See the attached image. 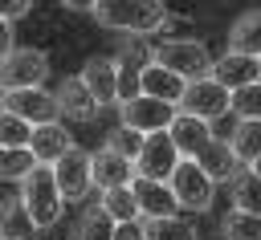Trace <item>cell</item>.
<instances>
[{
	"instance_id": "cell-33",
	"label": "cell",
	"mask_w": 261,
	"mask_h": 240,
	"mask_svg": "<svg viewBox=\"0 0 261 240\" xmlns=\"http://www.w3.org/2000/svg\"><path fill=\"white\" fill-rule=\"evenodd\" d=\"M29 8H33V0H0V16L4 20H20Z\"/></svg>"
},
{
	"instance_id": "cell-11",
	"label": "cell",
	"mask_w": 261,
	"mask_h": 240,
	"mask_svg": "<svg viewBox=\"0 0 261 240\" xmlns=\"http://www.w3.org/2000/svg\"><path fill=\"white\" fill-rule=\"evenodd\" d=\"M167 134H171V142H175V151H179V159H196L200 151H204V142L212 138V126L204 122V118H196V114H175L171 122H167Z\"/></svg>"
},
{
	"instance_id": "cell-5",
	"label": "cell",
	"mask_w": 261,
	"mask_h": 240,
	"mask_svg": "<svg viewBox=\"0 0 261 240\" xmlns=\"http://www.w3.org/2000/svg\"><path fill=\"white\" fill-rule=\"evenodd\" d=\"M49 77V57L41 49H12L0 61V89H29Z\"/></svg>"
},
{
	"instance_id": "cell-26",
	"label": "cell",
	"mask_w": 261,
	"mask_h": 240,
	"mask_svg": "<svg viewBox=\"0 0 261 240\" xmlns=\"http://www.w3.org/2000/svg\"><path fill=\"white\" fill-rule=\"evenodd\" d=\"M220 228H224L228 240H261V212H241V207H232Z\"/></svg>"
},
{
	"instance_id": "cell-25",
	"label": "cell",
	"mask_w": 261,
	"mask_h": 240,
	"mask_svg": "<svg viewBox=\"0 0 261 240\" xmlns=\"http://www.w3.org/2000/svg\"><path fill=\"white\" fill-rule=\"evenodd\" d=\"M143 240H196V228L179 216H155L143 224Z\"/></svg>"
},
{
	"instance_id": "cell-22",
	"label": "cell",
	"mask_w": 261,
	"mask_h": 240,
	"mask_svg": "<svg viewBox=\"0 0 261 240\" xmlns=\"http://www.w3.org/2000/svg\"><path fill=\"white\" fill-rule=\"evenodd\" d=\"M228 151L237 155V163H253L261 155V118H241L228 134Z\"/></svg>"
},
{
	"instance_id": "cell-9",
	"label": "cell",
	"mask_w": 261,
	"mask_h": 240,
	"mask_svg": "<svg viewBox=\"0 0 261 240\" xmlns=\"http://www.w3.org/2000/svg\"><path fill=\"white\" fill-rule=\"evenodd\" d=\"M118 106H122V126L143 130V134H151V130H167V122L175 118V106L163 102V98H151V94H135V98L118 102Z\"/></svg>"
},
{
	"instance_id": "cell-28",
	"label": "cell",
	"mask_w": 261,
	"mask_h": 240,
	"mask_svg": "<svg viewBox=\"0 0 261 240\" xmlns=\"http://www.w3.org/2000/svg\"><path fill=\"white\" fill-rule=\"evenodd\" d=\"M102 207L122 224V220H135L139 216V203H135V191H130V183H122V187H106V195H102Z\"/></svg>"
},
{
	"instance_id": "cell-38",
	"label": "cell",
	"mask_w": 261,
	"mask_h": 240,
	"mask_svg": "<svg viewBox=\"0 0 261 240\" xmlns=\"http://www.w3.org/2000/svg\"><path fill=\"white\" fill-rule=\"evenodd\" d=\"M0 98H4V89H0Z\"/></svg>"
},
{
	"instance_id": "cell-12",
	"label": "cell",
	"mask_w": 261,
	"mask_h": 240,
	"mask_svg": "<svg viewBox=\"0 0 261 240\" xmlns=\"http://www.w3.org/2000/svg\"><path fill=\"white\" fill-rule=\"evenodd\" d=\"M90 175H94V187H122V183H130V175H135V159H126V155H118L110 142L98 151V155H90Z\"/></svg>"
},
{
	"instance_id": "cell-31",
	"label": "cell",
	"mask_w": 261,
	"mask_h": 240,
	"mask_svg": "<svg viewBox=\"0 0 261 240\" xmlns=\"http://www.w3.org/2000/svg\"><path fill=\"white\" fill-rule=\"evenodd\" d=\"M114 65H118V102H126L139 94V65L130 61H114Z\"/></svg>"
},
{
	"instance_id": "cell-14",
	"label": "cell",
	"mask_w": 261,
	"mask_h": 240,
	"mask_svg": "<svg viewBox=\"0 0 261 240\" xmlns=\"http://www.w3.org/2000/svg\"><path fill=\"white\" fill-rule=\"evenodd\" d=\"M82 81H86V89L94 94L98 106L118 102V65L110 57H90L86 69H82Z\"/></svg>"
},
{
	"instance_id": "cell-17",
	"label": "cell",
	"mask_w": 261,
	"mask_h": 240,
	"mask_svg": "<svg viewBox=\"0 0 261 240\" xmlns=\"http://www.w3.org/2000/svg\"><path fill=\"white\" fill-rule=\"evenodd\" d=\"M139 94H151V98H163V102L179 106L184 77L171 73V69H163V65H155V61H147V65L139 69Z\"/></svg>"
},
{
	"instance_id": "cell-35",
	"label": "cell",
	"mask_w": 261,
	"mask_h": 240,
	"mask_svg": "<svg viewBox=\"0 0 261 240\" xmlns=\"http://www.w3.org/2000/svg\"><path fill=\"white\" fill-rule=\"evenodd\" d=\"M65 8H73V12H90L94 8V0H61Z\"/></svg>"
},
{
	"instance_id": "cell-34",
	"label": "cell",
	"mask_w": 261,
	"mask_h": 240,
	"mask_svg": "<svg viewBox=\"0 0 261 240\" xmlns=\"http://www.w3.org/2000/svg\"><path fill=\"white\" fill-rule=\"evenodd\" d=\"M12 53V20H4L0 16V61Z\"/></svg>"
},
{
	"instance_id": "cell-4",
	"label": "cell",
	"mask_w": 261,
	"mask_h": 240,
	"mask_svg": "<svg viewBox=\"0 0 261 240\" xmlns=\"http://www.w3.org/2000/svg\"><path fill=\"white\" fill-rule=\"evenodd\" d=\"M167 187H171L175 203L188 207V212H208L212 207V179L200 171L196 159H179L167 175Z\"/></svg>"
},
{
	"instance_id": "cell-8",
	"label": "cell",
	"mask_w": 261,
	"mask_h": 240,
	"mask_svg": "<svg viewBox=\"0 0 261 240\" xmlns=\"http://www.w3.org/2000/svg\"><path fill=\"white\" fill-rule=\"evenodd\" d=\"M0 106H4V110H12V114H20V118H24V122H33V126H41V122H57V114H61L57 94H49L45 85H29V89H4Z\"/></svg>"
},
{
	"instance_id": "cell-1",
	"label": "cell",
	"mask_w": 261,
	"mask_h": 240,
	"mask_svg": "<svg viewBox=\"0 0 261 240\" xmlns=\"http://www.w3.org/2000/svg\"><path fill=\"white\" fill-rule=\"evenodd\" d=\"M94 20L114 33H155L167 16L163 0H94Z\"/></svg>"
},
{
	"instance_id": "cell-24",
	"label": "cell",
	"mask_w": 261,
	"mask_h": 240,
	"mask_svg": "<svg viewBox=\"0 0 261 240\" xmlns=\"http://www.w3.org/2000/svg\"><path fill=\"white\" fill-rule=\"evenodd\" d=\"M114 228H118V220H114L102 203H94V207H86L82 220H77V240H114Z\"/></svg>"
},
{
	"instance_id": "cell-20",
	"label": "cell",
	"mask_w": 261,
	"mask_h": 240,
	"mask_svg": "<svg viewBox=\"0 0 261 240\" xmlns=\"http://www.w3.org/2000/svg\"><path fill=\"white\" fill-rule=\"evenodd\" d=\"M37 232H41V228L33 224V216H29V207L20 203V195L0 207V240H33Z\"/></svg>"
},
{
	"instance_id": "cell-6",
	"label": "cell",
	"mask_w": 261,
	"mask_h": 240,
	"mask_svg": "<svg viewBox=\"0 0 261 240\" xmlns=\"http://www.w3.org/2000/svg\"><path fill=\"white\" fill-rule=\"evenodd\" d=\"M184 114H196L204 122L220 118L228 110V89L216 81V77H196V81H184V94H179V106Z\"/></svg>"
},
{
	"instance_id": "cell-3",
	"label": "cell",
	"mask_w": 261,
	"mask_h": 240,
	"mask_svg": "<svg viewBox=\"0 0 261 240\" xmlns=\"http://www.w3.org/2000/svg\"><path fill=\"white\" fill-rule=\"evenodd\" d=\"M151 61L179 73L184 81H196V77H212V57L200 41H159L151 49Z\"/></svg>"
},
{
	"instance_id": "cell-36",
	"label": "cell",
	"mask_w": 261,
	"mask_h": 240,
	"mask_svg": "<svg viewBox=\"0 0 261 240\" xmlns=\"http://www.w3.org/2000/svg\"><path fill=\"white\" fill-rule=\"evenodd\" d=\"M249 171H257V175H261V155H257V159L249 163Z\"/></svg>"
},
{
	"instance_id": "cell-10",
	"label": "cell",
	"mask_w": 261,
	"mask_h": 240,
	"mask_svg": "<svg viewBox=\"0 0 261 240\" xmlns=\"http://www.w3.org/2000/svg\"><path fill=\"white\" fill-rule=\"evenodd\" d=\"M49 167H53V179H57L61 199H86V195H90L94 175H90V155H86V151L69 146V151H65L57 163H49Z\"/></svg>"
},
{
	"instance_id": "cell-16",
	"label": "cell",
	"mask_w": 261,
	"mask_h": 240,
	"mask_svg": "<svg viewBox=\"0 0 261 240\" xmlns=\"http://www.w3.org/2000/svg\"><path fill=\"white\" fill-rule=\"evenodd\" d=\"M212 77L224 89H237V85H249V81L261 77V61L249 57V53H224L220 61H212Z\"/></svg>"
},
{
	"instance_id": "cell-29",
	"label": "cell",
	"mask_w": 261,
	"mask_h": 240,
	"mask_svg": "<svg viewBox=\"0 0 261 240\" xmlns=\"http://www.w3.org/2000/svg\"><path fill=\"white\" fill-rule=\"evenodd\" d=\"M29 138H33V122L0 106V146H29Z\"/></svg>"
},
{
	"instance_id": "cell-7",
	"label": "cell",
	"mask_w": 261,
	"mask_h": 240,
	"mask_svg": "<svg viewBox=\"0 0 261 240\" xmlns=\"http://www.w3.org/2000/svg\"><path fill=\"white\" fill-rule=\"evenodd\" d=\"M175 163H179V151H175V142H171L167 130L143 134V146H139V155H135V175H143V179H163V183H167V175H171Z\"/></svg>"
},
{
	"instance_id": "cell-18",
	"label": "cell",
	"mask_w": 261,
	"mask_h": 240,
	"mask_svg": "<svg viewBox=\"0 0 261 240\" xmlns=\"http://www.w3.org/2000/svg\"><path fill=\"white\" fill-rule=\"evenodd\" d=\"M57 106H61L65 118H77V122H90V118L98 114V102H94V94L86 89L82 73H77V77H65V81L57 85Z\"/></svg>"
},
{
	"instance_id": "cell-37",
	"label": "cell",
	"mask_w": 261,
	"mask_h": 240,
	"mask_svg": "<svg viewBox=\"0 0 261 240\" xmlns=\"http://www.w3.org/2000/svg\"><path fill=\"white\" fill-rule=\"evenodd\" d=\"M257 61H261V53H257Z\"/></svg>"
},
{
	"instance_id": "cell-19",
	"label": "cell",
	"mask_w": 261,
	"mask_h": 240,
	"mask_svg": "<svg viewBox=\"0 0 261 240\" xmlns=\"http://www.w3.org/2000/svg\"><path fill=\"white\" fill-rule=\"evenodd\" d=\"M69 146H73V142H69V134H65V126H61V122H41V126H33L29 151H33V159H37V163H57Z\"/></svg>"
},
{
	"instance_id": "cell-2",
	"label": "cell",
	"mask_w": 261,
	"mask_h": 240,
	"mask_svg": "<svg viewBox=\"0 0 261 240\" xmlns=\"http://www.w3.org/2000/svg\"><path fill=\"white\" fill-rule=\"evenodd\" d=\"M24 187H20V203L29 207V216H33V224L45 232L49 224H57V216H61V191H57V179H53V167L49 163H37L24 179H20Z\"/></svg>"
},
{
	"instance_id": "cell-15",
	"label": "cell",
	"mask_w": 261,
	"mask_h": 240,
	"mask_svg": "<svg viewBox=\"0 0 261 240\" xmlns=\"http://www.w3.org/2000/svg\"><path fill=\"white\" fill-rule=\"evenodd\" d=\"M196 163H200V171L212 179V183H228L237 171H241V163H237V155L228 151V138H208L204 142V151L196 155Z\"/></svg>"
},
{
	"instance_id": "cell-27",
	"label": "cell",
	"mask_w": 261,
	"mask_h": 240,
	"mask_svg": "<svg viewBox=\"0 0 261 240\" xmlns=\"http://www.w3.org/2000/svg\"><path fill=\"white\" fill-rule=\"evenodd\" d=\"M33 167H37V159H33L29 146H0V183H8V179H24Z\"/></svg>"
},
{
	"instance_id": "cell-13",
	"label": "cell",
	"mask_w": 261,
	"mask_h": 240,
	"mask_svg": "<svg viewBox=\"0 0 261 240\" xmlns=\"http://www.w3.org/2000/svg\"><path fill=\"white\" fill-rule=\"evenodd\" d=\"M130 191H135V203H139V216H175L179 212V203H175V195H171V187L163 183V179H135L130 183Z\"/></svg>"
},
{
	"instance_id": "cell-23",
	"label": "cell",
	"mask_w": 261,
	"mask_h": 240,
	"mask_svg": "<svg viewBox=\"0 0 261 240\" xmlns=\"http://www.w3.org/2000/svg\"><path fill=\"white\" fill-rule=\"evenodd\" d=\"M228 195H232V207L241 212H261V175L257 171H237L228 179Z\"/></svg>"
},
{
	"instance_id": "cell-30",
	"label": "cell",
	"mask_w": 261,
	"mask_h": 240,
	"mask_svg": "<svg viewBox=\"0 0 261 240\" xmlns=\"http://www.w3.org/2000/svg\"><path fill=\"white\" fill-rule=\"evenodd\" d=\"M228 106H232L241 118H261V77L249 81V85L228 89Z\"/></svg>"
},
{
	"instance_id": "cell-21",
	"label": "cell",
	"mask_w": 261,
	"mask_h": 240,
	"mask_svg": "<svg viewBox=\"0 0 261 240\" xmlns=\"http://www.w3.org/2000/svg\"><path fill=\"white\" fill-rule=\"evenodd\" d=\"M228 53H261V8H249L232 28H228Z\"/></svg>"
},
{
	"instance_id": "cell-32",
	"label": "cell",
	"mask_w": 261,
	"mask_h": 240,
	"mask_svg": "<svg viewBox=\"0 0 261 240\" xmlns=\"http://www.w3.org/2000/svg\"><path fill=\"white\" fill-rule=\"evenodd\" d=\"M110 146L118 151V155H126V159H135L139 155V146H143V130H130V126H122L114 138H110Z\"/></svg>"
}]
</instances>
